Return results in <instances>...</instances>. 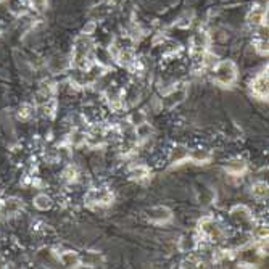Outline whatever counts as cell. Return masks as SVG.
Here are the masks:
<instances>
[{
    "label": "cell",
    "mask_w": 269,
    "mask_h": 269,
    "mask_svg": "<svg viewBox=\"0 0 269 269\" xmlns=\"http://www.w3.org/2000/svg\"><path fill=\"white\" fill-rule=\"evenodd\" d=\"M129 123H131L134 127L136 126H139V124H142V123H145V115L142 113V111H136V113H132L131 115V118H129Z\"/></svg>",
    "instance_id": "24"
},
{
    "label": "cell",
    "mask_w": 269,
    "mask_h": 269,
    "mask_svg": "<svg viewBox=\"0 0 269 269\" xmlns=\"http://www.w3.org/2000/svg\"><path fill=\"white\" fill-rule=\"evenodd\" d=\"M58 259L63 266L66 267H79L81 266V256L76 252H63L58 255Z\"/></svg>",
    "instance_id": "9"
},
{
    "label": "cell",
    "mask_w": 269,
    "mask_h": 269,
    "mask_svg": "<svg viewBox=\"0 0 269 269\" xmlns=\"http://www.w3.org/2000/svg\"><path fill=\"white\" fill-rule=\"evenodd\" d=\"M224 170H226L229 174L239 176V174L245 173V170H247V163H245L244 160H240V158H236V160H230V161L224 166Z\"/></svg>",
    "instance_id": "12"
},
{
    "label": "cell",
    "mask_w": 269,
    "mask_h": 269,
    "mask_svg": "<svg viewBox=\"0 0 269 269\" xmlns=\"http://www.w3.org/2000/svg\"><path fill=\"white\" fill-rule=\"evenodd\" d=\"M2 213H4V201L0 200V215H2Z\"/></svg>",
    "instance_id": "28"
},
{
    "label": "cell",
    "mask_w": 269,
    "mask_h": 269,
    "mask_svg": "<svg viewBox=\"0 0 269 269\" xmlns=\"http://www.w3.org/2000/svg\"><path fill=\"white\" fill-rule=\"evenodd\" d=\"M266 18V10L264 8H253L248 15V23L253 26H263Z\"/></svg>",
    "instance_id": "16"
},
{
    "label": "cell",
    "mask_w": 269,
    "mask_h": 269,
    "mask_svg": "<svg viewBox=\"0 0 269 269\" xmlns=\"http://www.w3.org/2000/svg\"><path fill=\"white\" fill-rule=\"evenodd\" d=\"M237 79V66L234 61L224 60L215 64V81L222 87H230Z\"/></svg>",
    "instance_id": "1"
},
{
    "label": "cell",
    "mask_w": 269,
    "mask_h": 269,
    "mask_svg": "<svg viewBox=\"0 0 269 269\" xmlns=\"http://www.w3.org/2000/svg\"><path fill=\"white\" fill-rule=\"evenodd\" d=\"M118 63L123 64V66H126V68H131L136 63L134 52L131 49H121V52L118 53Z\"/></svg>",
    "instance_id": "15"
},
{
    "label": "cell",
    "mask_w": 269,
    "mask_h": 269,
    "mask_svg": "<svg viewBox=\"0 0 269 269\" xmlns=\"http://www.w3.org/2000/svg\"><path fill=\"white\" fill-rule=\"evenodd\" d=\"M94 29H95V24H94V23H90V24H87V26L84 27V32H86V34H90Z\"/></svg>",
    "instance_id": "27"
},
{
    "label": "cell",
    "mask_w": 269,
    "mask_h": 269,
    "mask_svg": "<svg viewBox=\"0 0 269 269\" xmlns=\"http://www.w3.org/2000/svg\"><path fill=\"white\" fill-rule=\"evenodd\" d=\"M195 247H197V240L192 239V237H182L179 240V248H181V252H184V253L192 252Z\"/></svg>",
    "instance_id": "20"
},
{
    "label": "cell",
    "mask_w": 269,
    "mask_h": 269,
    "mask_svg": "<svg viewBox=\"0 0 269 269\" xmlns=\"http://www.w3.org/2000/svg\"><path fill=\"white\" fill-rule=\"evenodd\" d=\"M61 176H63V179L66 182H74L78 179V168H76V166L70 164V166H66V168L63 170Z\"/></svg>",
    "instance_id": "22"
},
{
    "label": "cell",
    "mask_w": 269,
    "mask_h": 269,
    "mask_svg": "<svg viewBox=\"0 0 269 269\" xmlns=\"http://www.w3.org/2000/svg\"><path fill=\"white\" fill-rule=\"evenodd\" d=\"M90 47H92V42L86 36L78 37L76 42H74V47H73V60H71L73 66H76L79 70L87 68V57H89Z\"/></svg>",
    "instance_id": "2"
},
{
    "label": "cell",
    "mask_w": 269,
    "mask_h": 269,
    "mask_svg": "<svg viewBox=\"0 0 269 269\" xmlns=\"http://www.w3.org/2000/svg\"><path fill=\"white\" fill-rule=\"evenodd\" d=\"M23 208V203L21 200L18 198H8L4 201V213L2 215H7V216H13L16 213H20Z\"/></svg>",
    "instance_id": "10"
},
{
    "label": "cell",
    "mask_w": 269,
    "mask_h": 269,
    "mask_svg": "<svg viewBox=\"0 0 269 269\" xmlns=\"http://www.w3.org/2000/svg\"><path fill=\"white\" fill-rule=\"evenodd\" d=\"M252 90L259 98H267V70L261 71L252 82Z\"/></svg>",
    "instance_id": "6"
},
{
    "label": "cell",
    "mask_w": 269,
    "mask_h": 269,
    "mask_svg": "<svg viewBox=\"0 0 269 269\" xmlns=\"http://www.w3.org/2000/svg\"><path fill=\"white\" fill-rule=\"evenodd\" d=\"M34 207L41 211H47L52 208V198L49 195H45V193H39V195L34 198Z\"/></svg>",
    "instance_id": "18"
},
{
    "label": "cell",
    "mask_w": 269,
    "mask_h": 269,
    "mask_svg": "<svg viewBox=\"0 0 269 269\" xmlns=\"http://www.w3.org/2000/svg\"><path fill=\"white\" fill-rule=\"evenodd\" d=\"M113 201V192L108 189H90L86 193V203L89 207H104Z\"/></svg>",
    "instance_id": "4"
},
{
    "label": "cell",
    "mask_w": 269,
    "mask_h": 269,
    "mask_svg": "<svg viewBox=\"0 0 269 269\" xmlns=\"http://www.w3.org/2000/svg\"><path fill=\"white\" fill-rule=\"evenodd\" d=\"M184 98H185V89H174L171 94L163 97V105L168 108H173L178 104H181Z\"/></svg>",
    "instance_id": "8"
},
{
    "label": "cell",
    "mask_w": 269,
    "mask_h": 269,
    "mask_svg": "<svg viewBox=\"0 0 269 269\" xmlns=\"http://www.w3.org/2000/svg\"><path fill=\"white\" fill-rule=\"evenodd\" d=\"M147 218L148 221L155 222V224H164V222L171 221L173 211L168 207H153L150 210H147Z\"/></svg>",
    "instance_id": "5"
},
{
    "label": "cell",
    "mask_w": 269,
    "mask_h": 269,
    "mask_svg": "<svg viewBox=\"0 0 269 269\" xmlns=\"http://www.w3.org/2000/svg\"><path fill=\"white\" fill-rule=\"evenodd\" d=\"M32 115H34V108L29 104H23L20 107V111H18V118H20L21 121H27V119H31Z\"/></svg>",
    "instance_id": "21"
},
{
    "label": "cell",
    "mask_w": 269,
    "mask_h": 269,
    "mask_svg": "<svg viewBox=\"0 0 269 269\" xmlns=\"http://www.w3.org/2000/svg\"><path fill=\"white\" fill-rule=\"evenodd\" d=\"M198 232L203 239L210 240V242H221V240L224 239V232H222V229L219 227L218 222L210 216H205V218L200 219Z\"/></svg>",
    "instance_id": "3"
},
{
    "label": "cell",
    "mask_w": 269,
    "mask_h": 269,
    "mask_svg": "<svg viewBox=\"0 0 269 269\" xmlns=\"http://www.w3.org/2000/svg\"><path fill=\"white\" fill-rule=\"evenodd\" d=\"M187 158H189V150L184 145H176L171 150V156H170L171 163H181V161H185Z\"/></svg>",
    "instance_id": "14"
},
{
    "label": "cell",
    "mask_w": 269,
    "mask_h": 269,
    "mask_svg": "<svg viewBox=\"0 0 269 269\" xmlns=\"http://www.w3.org/2000/svg\"><path fill=\"white\" fill-rule=\"evenodd\" d=\"M253 237H255L256 240H259V242L266 240V239H267V227H266L264 224L256 226V227L253 229Z\"/></svg>",
    "instance_id": "23"
},
{
    "label": "cell",
    "mask_w": 269,
    "mask_h": 269,
    "mask_svg": "<svg viewBox=\"0 0 269 269\" xmlns=\"http://www.w3.org/2000/svg\"><path fill=\"white\" fill-rule=\"evenodd\" d=\"M189 158L193 163H208L211 160V152L210 150H201V148H197V150L189 152Z\"/></svg>",
    "instance_id": "17"
},
{
    "label": "cell",
    "mask_w": 269,
    "mask_h": 269,
    "mask_svg": "<svg viewBox=\"0 0 269 269\" xmlns=\"http://www.w3.org/2000/svg\"><path fill=\"white\" fill-rule=\"evenodd\" d=\"M102 263H104V256H102L100 253H97V252H86L84 255L81 256V264L94 267V266H98Z\"/></svg>",
    "instance_id": "11"
},
{
    "label": "cell",
    "mask_w": 269,
    "mask_h": 269,
    "mask_svg": "<svg viewBox=\"0 0 269 269\" xmlns=\"http://www.w3.org/2000/svg\"><path fill=\"white\" fill-rule=\"evenodd\" d=\"M129 176H131L134 181L142 182V181H147L148 178H150V170L144 164H137V166H134V168H131Z\"/></svg>",
    "instance_id": "13"
},
{
    "label": "cell",
    "mask_w": 269,
    "mask_h": 269,
    "mask_svg": "<svg viewBox=\"0 0 269 269\" xmlns=\"http://www.w3.org/2000/svg\"><path fill=\"white\" fill-rule=\"evenodd\" d=\"M230 216H232V219L236 222H239V224H250L252 219H253L252 211H250L245 205L234 207L232 210H230Z\"/></svg>",
    "instance_id": "7"
},
{
    "label": "cell",
    "mask_w": 269,
    "mask_h": 269,
    "mask_svg": "<svg viewBox=\"0 0 269 269\" xmlns=\"http://www.w3.org/2000/svg\"><path fill=\"white\" fill-rule=\"evenodd\" d=\"M252 195L256 198V200H264L267 198V184L266 182H256L253 184L252 187Z\"/></svg>",
    "instance_id": "19"
},
{
    "label": "cell",
    "mask_w": 269,
    "mask_h": 269,
    "mask_svg": "<svg viewBox=\"0 0 269 269\" xmlns=\"http://www.w3.org/2000/svg\"><path fill=\"white\" fill-rule=\"evenodd\" d=\"M255 49H256L259 53H261V55H267V41L264 39V37H263L261 41H256V42H255Z\"/></svg>",
    "instance_id": "26"
},
{
    "label": "cell",
    "mask_w": 269,
    "mask_h": 269,
    "mask_svg": "<svg viewBox=\"0 0 269 269\" xmlns=\"http://www.w3.org/2000/svg\"><path fill=\"white\" fill-rule=\"evenodd\" d=\"M197 266H200V259L197 256H192V255L181 263V267H197Z\"/></svg>",
    "instance_id": "25"
}]
</instances>
